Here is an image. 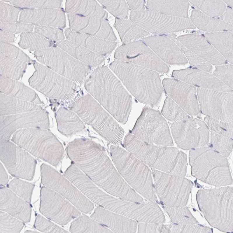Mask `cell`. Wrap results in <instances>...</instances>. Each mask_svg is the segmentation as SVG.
Returning a JSON list of instances; mask_svg holds the SVG:
<instances>
[{
	"instance_id": "f1b7e54d",
	"label": "cell",
	"mask_w": 233,
	"mask_h": 233,
	"mask_svg": "<svg viewBox=\"0 0 233 233\" xmlns=\"http://www.w3.org/2000/svg\"><path fill=\"white\" fill-rule=\"evenodd\" d=\"M0 93L38 104L43 102L35 91L17 80L0 76Z\"/></svg>"
},
{
	"instance_id": "03108f58",
	"label": "cell",
	"mask_w": 233,
	"mask_h": 233,
	"mask_svg": "<svg viewBox=\"0 0 233 233\" xmlns=\"http://www.w3.org/2000/svg\"><path fill=\"white\" fill-rule=\"evenodd\" d=\"M25 233H38V232L31 230H27L25 232Z\"/></svg>"
},
{
	"instance_id": "3957f363",
	"label": "cell",
	"mask_w": 233,
	"mask_h": 233,
	"mask_svg": "<svg viewBox=\"0 0 233 233\" xmlns=\"http://www.w3.org/2000/svg\"><path fill=\"white\" fill-rule=\"evenodd\" d=\"M109 67L139 101L152 107L159 103L164 90L157 71L118 60L111 62Z\"/></svg>"
},
{
	"instance_id": "9f6ffc18",
	"label": "cell",
	"mask_w": 233,
	"mask_h": 233,
	"mask_svg": "<svg viewBox=\"0 0 233 233\" xmlns=\"http://www.w3.org/2000/svg\"><path fill=\"white\" fill-rule=\"evenodd\" d=\"M138 233H161L169 232L168 227L163 224L139 222L138 225Z\"/></svg>"
},
{
	"instance_id": "816d5d0a",
	"label": "cell",
	"mask_w": 233,
	"mask_h": 233,
	"mask_svg": "<svg viewBox=\"0 0 233 233\" xmlns=\"http://www.w3.org/2000/svg\"><path fill=\"white\" fill-rule=\"evenodd\" d=\"M21 9L0 0V22L5 23L17 22Z\"/></svg>"
},
{
	"instance_id": "b9f144b4",
	"label": "cell",
	"mask_w": 233,
	"mask_h": 233,
	"mask_svg": "<svg viewBox=\"0 0 233 233\" xmlns=\"http://www.w3.org/2000/svg\"><path fill=\"white\" fill-rule=\"evenodd\" d=\"M211 146L215 151L228 157L233 149V139L211 131Z\"/></svg>"
},
{
	"instance_id": "836d02e7",
	"label": "cell",
	"mask_w": 233,
	"mask_h": 233,
	"mask_svg": "<svg viewBox=\"0 0 233 233\" xmlns=\"http://www.w3.org/2000/svg\"><path fill=\"white\" fill-rule=\"evenodd\" d=\"M190 18L196 27L203 31L211 32L233 31V25L218 18L208 16L197 9L192 11Z\"/></svg>"
},
{
	"instance_id": "db71d44e",
	"label": "cell",
	"mask_w": 233,
	"mask_h": 233,
	"mask_svg": "<svg viewBox=\"0 0 233 233\" xmlns=\"http://www.w3.org/2000/svg\"><path fill=\"white\" fill-rule=\"evenodd\" d=\"M34 227L44 233H68L67 231L59 227L40 215L36 217L34 224Z\"/></svg>"
},
{
	"instance_id": "11a10c76",
	"label": "cell",
	"mask_w": 233,
	"mask_h": 233,
	"mask_svg": "<svg viewBox=\"0 0 233 233\" xmlns=\"http://www.w3.org/2000/svg\"><path fill=\"white\" fill-rule=\"evenodd\" d=\"M0 29L13 34H21L32 32L34 30V25L21 22L5 23L0 22Z\"/></svg>"
},
{
	"instance_id": "44dd1931",
	"label": "cell",
	"mask_w": 233,
	"mask_h": 233,
	"mask_svg": "<svg viewBox=\"0 0 233 233\" xmlns=\"http://www.w3.org/2000/svg\"><path fill=\"white\" fill-rule=\"evenodd\" d=\"M176 40L211 64L218 66L227 62L204 36L186 34L178 36Z\"/></svg>"
},
{
	"instance_id": "d6986e66",
	"label": "cell",
	"mask_w": 233,
	"mask_h": 233,
	"mask_svg": "<svg viewBox=\"0 0 233 233\" xmlns=\"http://www.w3.org/2000/svg\"><path fill=\"white\" fill-rule=\"evenodd\" d=\"M70 28L73 31L101 39L115 41L112 27L105 19L74 14H67Z\"/></svg>"
},
{
	"instance_id": "9c48e42d",
	"label": "cell",
	"mask_w": 233,
	"mask_h": 233,
	"mask_svg": "<svg viewBox=\"0 0 233 233\" xmlns=\"http://www.w3.org/2000/svg\"><path fill=\"white\" fill-rule=\"evenodd\" d=\"M146 143L166 146L174 145L168 123L158 110L145 106L130 132Z\"/></svg>"
},
{
	"instance_id": "bcb514c9",
	"label": "cell",
	"mask_w": 233,
	"mask_h": 233,
	"mask_svg": "<svg viewBox=\"0 0 233 233\" xmlns=\"http://www.w3.org/2000/svg\"><path fill=\"white\" fill-rule=\"evenodd\" d=\"M24 222L4 211L0 212V233H19Z\"/></svg>"
},
{
	"instance_id": "ab89813d",
	"label": "cell",
	"mask_w": 233,
	"mask_h": 233,
	"mask_svg": "<svg viewBox=\"0 0 233 233\" xmlns=\"http://www.w3.org/2000/svg\"><path fill=\"white\" fill-rule=\"evenodd\" d=\"M195 8L206 15L218 18L226 9L225 3L222 0H189Z\"/></svg>"
},
{
	"instance_id": "5b68a950",
	"label": "cell",
	"mask_w": 233,
	"mask_h": 233,
	"mask_svg": "<svg viewBox=\"0 0 233 233\" xmlns=\"http://www.w3.org/2000/svg\"><path fill=\"white\" fill-rule=\"evenodd\" d=\"M69 108L107 141L116 146L121 143L124 129L90 95L81 97Z\"/></svg>"
},
{
	"instance_id": "7dc6e473",
	"label": "cell",
	"mask_w": 233,
	"mask_h": 233,
	"mask_svg": "<svg viewBox=\"0 0 233 233\" xmlns=\"http://www.w3.org/2000/svg\"><path fill=\"white\" fill-rule=\"evenodd\" d=\"M175 42L184 53L192 68L209 73L212 71V64L188 49L178 41L176 40Z\"/></svg>"
},
{
	"instance_id": "2e32d148",
	"label": "cell",
	"mask_w": 233,
	"mask_h": 233,
	"mask_svg": "<svg viewBox=\"0 0 233 233\" xmlns=\"http://www.w3.org/2000/svg\"><path fill=\"white\" fill-rule=\"evenodd\" d=\"M50 127L48 113L38 104L26 111L0 116V137L8 139L20 129L30 128L48 129Z\"/></svg>"
},
{
	"instance_id": "8fae6325",
	"label": "cell",
	"mask_w": 233,
	"mask_h": 233,
	"mask_svg": "<svg viewBox=\"0 0 233 233\" xmlns=\"http://www.w3.org/2000/svg\"><path fill=\"white\" fill-rule=\"evenodd\" d=\"M130 20L149 33L162 35L195 27L189 18L172 16L146 9L132 11Z\"/></svg>"
},
{
	"instance_id": "f546056e",
	"label": "cell",
	"mask_w": 233,
	"mask_h": 233,
	"mask_svg": "<svg viewBox=\"0 0 233 233\" xmlns=\"http://www.w3.org/2000/svg\"><path fill=\"white\" fill-rule=\"evenodd\" d=\"M56 45L73 57L90 67L99 65L105 60L103 56L68 40L57 42Z\"/></svg>"
},
{
	"instance_id": "74e56055",
	"label": "cell",
	"mask_w": 233,
	"mask_h": 233,
	"mask_svg": "<svg viewBox=\"0 0 233 233\" xmlns=\"http://www.w3.org/2000/svg\"><path fill=\"white\" fill-rule=\"evenodd\" d=\"M28 64L18 59L0 57V76L18 80L25 73Z\"/></svg>"
},
{
	"instance_id": "7402d4cb",
	"label": "cell",
	"mask_w": 233,
	"mask_h": 233,
	"mask_svg": "<svg viewBox=\"0 0 233 233\" xmlns=\"http://www.w3.org/2000/svg\"><path fill=\"white\" fill-rule=\"evenodd\" d=\"M19 22L33 25L50 26L64 29L66 26V17L61 9L27 8L21 10Z\"/></svg>"
},
{
	"instance_id": "681fc988",
	"label": "cell",
	"mask_w": 233,
	"mask_h": 233,
	"mask_svg": "<svg viewBox=\"0 0 233 233\" xmlns=\"http://www.w3.org/2000/svg\"><path fill=\"white\" fill-rule=\"evenodd\" d=\"M0 57L18 59L28 64L31 61L30 58L21 50L9 43L1 41Z\"/></svg>"
},
{
	"instance_id": "60d3db41",
	"label": "cell",
	"mask_w": 233,
	"mask_h": 233,
	"mask_svg": "<svg viewBox=\"0 0 233 233\" xmlns=\"http://www.w3.org/2000/svg\"><path fill=\"white\" fill-rule=\"evenodd\" d=\"M161 114L170 122L180 121L190 117L178 104L167 96L161 110Z\"/></svg>"
},
{
	"instance_id": "4fadbf2b",
	"label": "cell",
	"mask_w": 233,
	"mask_h": 233,
	"mask_svg": "<svg viewBox=\"0 0 233 233\" xmlns=\"http://www.w3.org/2000/svg\"><path fill=\"white\" fill-rule=\"evenodd\" d=\"M27 151L8 139L0 137V159L13 176L29 181L34 176L36 160Z\"/></svg>"
},
{
	"instance_id": "f35d334b",
	"label": "cell",
	"mask_w": 233,
	"mask_h": 233,
	"mask_svg": "<svg viewBox=\"0 0 233 233\" xmlns=\"http://www.w3.org/2000/svg\"><path fill=\"white\" fill-rule=\"evenodd\" d=\"M18 44L23 49L35 51L52 47L53 43L36 33L29 32L20 34Z\"/></svg>"
},
{
	"instance_id": "91938a15",
	"label": "cell",
	"mask_w": 233,
	"mask_h": 233,
	"mask_svg": "<svg viewBox=\"0 0 233 233\" xmlns=\"http://www.w3.org/2000/svg\"><path fill=\"white\" fill-rule=\"evenodd\" d=\"M126 1L128 6L132 11L146 9V2L145 0H127Z\"/></svg>"
},
{
	"instance_id": "c3c4849f",
	"label": "cell",
	"mask_w": 233,
	"mask_h": 233,
	"mask_svg": "<svg viewBox=\"0 0 233 233\" xmlns=\"http://www.w3.org/2000/svg\"><path fill=\"white\" fill-rule=\"evenodd\" d=\"M205 122L211 131L233 139V122H229L206 116Z\"/></svg>"
},
{
	"instance_id": "52a82bcc",
	"label": "cell",
	"mask_w": 233,
	"mask_h": 233,
	"mask_svg": "<svg viewBox=\"0 0 233 233\" xmlns=\"http://www.w3.org/2000/svg\"><path fill=\"white\" fill-rule=\"evenodd\" d=\"M123 146L125 149L151 168L170 174L175 165L179 150L172 146L148 143L129 132Z\"/></svg>"
},
{
	"instance_id": "6da1fadb",
	"label": "cell",
	"mask_w": 233,
	"mask_h": 233,
	"mask_svg": "<svg viewBox=\"0 0 233 233\" xmlns=\"http://www.w3.org/2000/svg\"><path fill=\"white\" fill-rule=\"evenodd\" d=\"M69 158L93 182L120 199L136 201L138 194L119 173L99 144L87 138H78L66 149Z\"/></svg>"
},
{
	"instance_id": "d590c367",
	"label": "cell",
	"mask_w": 233,
	"mask_h": 233,
	"mask_svg": "<svg viewBox=\"0 0 233 233\" xmlns=\"http://www.w3.org/2000/svg\"><path fill=\"white\" fill-rule=\"evenodd\" d=\"M114 26L117 30L121 41L126 43L143 38L150 33L130 20L116 18Z\"/></svg>"
},
{
	"instance_id": "7bdbcfd3",
	"label": "cell",
	"mask_w": 233,
	"mask_h": 233,
	"mask_svg": "<svg viewBox=\"0 0 233 233\" xmlns=\"http://www.w3.org/2000/svg\"><path fill=\"white\" fill-rule=\"evenodd\" d=\"M62 1L53 0H10L9 3L21 9L52 8L61 9Z\"/></svg>"
},
{
	"instance_id": "484cf974",
	"label": "cell",
	"mask_w": 233,
	"mask_h": 233,
	"mask_svg": "<svg viewBox=\"0 0 233 233\" xmlns=\"http://www.w3.org/2000/svg\"><path fill=\"white\" fill-rule=\"evenodd\" d=\"M27 202L10 189L5 187L0 189V209L11 216L22 221L29 222L31 207Z\"/></svg>"
},
{
	"instance_id": "d4e9b609",
	"label": "cell",
	"mask_w": 233,
	"mask_h": 233,
	"mask_svg": "<svg viewBox=\"0 0 233 233\" xmlns=\"http://www.w3.org/2000/svg\"><path fill=\"white\" fill-rule=\"evenodd\" d=\"M90 217L113 232L134 233L137 231V221L99 206L95 209Z\"/></svg>"
},
{
	"instance_id": "6125c7cd",
	"label": "cell",
	"mask_w": 233,
	"mask_h": 233,
	"mask_svg": "<svg viewBox=\"0 0 233 233\" xmlns=\"http://www.w3.org/2000/svg\"><path fill=\"white\" fill-rule=\"evenodd\" d=\"M0 41L10 43L14 42L15 35L11 33L0 29Z\"/></svg>"
},
{
	"instance_id": "4dcf8cb0",
	"label": "cell",
	"mask_w": 233,
	"mask_h": 233,
	"mask_svg": "<svg viewBox=\"0 0 233 233\" xmlns=\"http://www.w3.org/2000/svg\"><path fill=\"white\" fill-rule=\"evenodd\" d=\"M55 116L59 131L70 136L82 131L85 126L79 117L73 111L64 107L59 108Z\"/></svg>"
},
{
	"instance_id": "d6a6232c",
	"label": "cell",
	"mask_w": 233,
	"mask_h": 233,
	"mask_svg": "<svg viewBox=\"0 0 233 233\" xmlns=\"http://www.w3.org/2000/svg\"><path fill=\"white\" fill-rule=\"evenodd\" d=\"M146 2L148 9L170 16L189 18V1L148 0Z\"/></svg>"
},
{
	"instance_id": "94428289",
	"label": "cell",
	"mask_w": 233,
	"mask_h": 233,
	"mask_svg": "<svg viewBox=\"0 0 233 233\" xmlns=\"http://www.w3.org/2000/svg\"><path fill=\"white\" fill-rule=\"evenodd\" d=\"M221 20L233 25V10L230 7H227L225 11L218 18Z\"/></svg>"
},
{
	"instance_id": "e0dca14e",
	"label": "cell",
	"mask_w": 233,
	"mask_h": 233,
	"mask_svg": "<svg viewBox=\"0 0 233 233\" xmlns=\"http://www.w3.org/2000/svg\"><path fill=\"white\" fill-rule=\"evenodd\" d=\"M114 58L117 60L132 63L157 72L167 73L169 69L142 41L125 43L115 50Z\"/></svg>"
},
{
	"instance_id": "f6af8a7d",
	"label": "cell",
	"mask_w": 233,
	"mask_h": 233,
	"mask_svg": "<svg viewBox=\"0 0 233 233\" xmlns=\"http://www.w3.org/2000/svg\"><path fill=\"white\" fill-rule=\"evenodd\" d=\"M109 13L118 19H127L129 6L125 0L98 1Z\"/></svg>"
},
{
	"instance_id": "30bf717a",
	"label": "cell",
	"mask_w": 233,
	"mask_h": 233,
	"mask_svg": "<svg viewBox=\"0 0 233 233\" xmlns=\"http://www.w3.org/2000/svg\"><path fill=\"white\" fill-rule=\"evenodd\" d=\"M34 54L43 64L75 82H82L91 70L90 66L56 45L34 51Z\"/></svg>"
},
{
	"instance_id": "be15d7a7",
	"label": "cell",
	"mask_w": 233,
	"mask_h": 233,
	"mask_svg": "<svg viewBox=\"0 0 233 233\" xmlns=\"http://www.w3.org/2000/svg\"><path fill=\"white\" fill-rule=\"evenodd\" d=\"M0 184L1 186H4L7 184L8 182V177L6 172L2 164L0 163Z\"/></svg>"
},
{
	"instance_id": "f5cc1de1",
	"label": "cell",
	"mask_w": 233,
	"mask_h": 233,
	"mask_svg": "<svg viewBox=\"0 0 233 233\" xmlns=\"http://www.w3.org/2000/svg\"><path fill=\"white\" fill-rule=\"evenodd\" d=\"M213 74L232 89L233 87V66L223 64L216 66Z\"/></svg>"
},
{
	"instance_id": "277c9868",
	"label": "cell",
	"mask_w": 233,
	"mask_h": 233,
	"mask_svg": "<svg viewBox=\"0 0 233 233\" xmlns=\"http://www.w3.org/2000/svg\"><path fill=\"white\" fill-rule=\"evenodd\" d=\"M110 153L117 170L137 193L148 201H157L152 171L149 166L127 150L111 145Z\"/></svg>"
},
{
	"instance_id": "9a60e30c",
	"label": "cell",
	"mask_w": 233,
	"mask_h": 233,
	"mask_svg": "<svg viewBox=\"0 0 233 233\" xmlns=\"http://www.w3.org/2000/svg\"><path fill=\"white\" fill-rule=\"evenodd\" d=\"M196 92L200 112L214 119L233 122V93L197 87Z\"/></svg>"
},
{
	"instance_id": "7a4b0ae2",
	"label": "cell",
	"mask_w": 233,
	"mask_h": 233,
	"mask_svg": "<svg viewBox=\"0 0 233 233\" xmlns=\"http://www.w3.org/2000/svg\"><path fill=\"white\" fill-rule=\"evenodd\" d=\"M85 87L118 121L125 124L131 110V96L106 66L98 67L86 79Z\"/></svg>"
},
{
	"instance_id": "1f68e13d",
	"label": "cell",
	"mask_w": 233,
	"mask_h": 233,
	"mask_svg": "<svg viewBox=\"0 0 233 233\" xmlns=\"http://www.w3.org/2000/svg\"><path fill=\"white\" fill-rule=\"evenodd\" d=\"M66 12L69 14L106 20L107 13L96 1L66 0Z\"/></svg>"
},
{
	"instance_id": "83f0119b",
	"label": "cell",
	"mask_w": 233,
	"mask_h": 233,
	"mask_svg": "<svg viewBox=\"0 0 233 233\" xmlns=\"http://www.w3.org/2000/svg\"><path fill=\"white\" fill-rule=\"evenodd\" d=\"M191 166L192 173L194 176L204 178L214 169L229 165L227 158L212 148L202 154Z\"/></svg>"
},
{
	"instance_id": "8d00e7d4",
	"label": "cell",
	"mask_w": 233,
	"mask_h": 233,
	"mask_svg": "<svg viewBox=\"0 0 233 233\" xmlns=\"http://www.w3.org/2000/svg\"><path fill=\"white\" fill-rule=\"evenodd\" d=\"M69 231L72 233H113L108 228L84 213L73 220L71 224Z\"/></svg>"
},
{
	"instance_id": "603a6c76",
	"label": "cell",
	"mask_w": 233,
	"mask_h": 233,
	"mask_svg": "<svg viewBox=\"0 0 233 233\" xmlns=\"http://www.w3.org/2000/svg\"><path fill=\"white\" fill-rule=\"evenodd\" d=\"M172 76L195 87L225 92L232 89L210 73L192 68L174 70Z\"/></svg>"
},
{
	"instance_id": "680465c9",
	"label": "cell",
	"mask_w": 233,
	"mask_h": 233,
	"mask_svg": "<svg viewBox=\"0 0 233 233\" xmlns=\"http://www.w3.org/2000/svg\"><path fill=\"white\" fill-rule=\"evenodd\" d=\"M211 146L208 145L202 147H197L190 150L189 163L191 166L196 160L203 153L212 149Z\"/></svg>"
},
{
	"instance_id": "ffe728a7",
	"label": "cell",
	"mask_w": 233,
	"mask_h": 233,
	"mask_svg": "<svg viewBox=\"0 0 233 233\" xmlns=\"http://www.w3.org/2000/svg\"><path fill=\"white\" fill-rule=\"evenodd\" d=\"M142 41L164 63L174 65L185 64L188 62L179 47L166 35L145 37Z\"/></svg>"
},
{
	"instance_id": "8992f818",
	"label": "cell",
	"mask_w": 233,
	"mask_h": 233,
	"mask_svg": "<svg viewBox=\"0 0 233 233\" xmlns=\"http://www.w3.org/2000/svg\"><path fill=\"white\" fill-rule=\"evenodd\" d=\"M11 140L32 155L56 167L64 153L63 146L48 129L30 128L19 129Z\"/></svg>"
},
{
	"instance_id": "e7e4bbea",
	"label": "cell",
	"mask_w": 233,
	"mask_h": 233,
	"mask_svg": "<svg viewBox=\"0 0 233 233\" xmlns=\"http://www.w3.org/2000/svg\"><path fill=\"white\" fill-rule=\"evenodd\" d=\"M223 2L226 4L230 6L233 7V0H223Z\"/></svg>"
},
{
	"instance_id": "f907efd6",
	"label": "cell",
	"mask_w": 233,
	"mask_h": 233,
	"mask_svg": "<svg viewBox=\"0 0 233 233\" xmlns=\"http://www.w3.org/2000/svg\"><path fill=\"white\" fill-rule=\"evenodd\" d=\"M34 32L52 41L57 42L65 39L63 30L60 28L50 26L36 25Z\"/></svg>"
},
{
	"instance_id": "ac0fdd59",
	"label": "cell",
	"mask_w": 233,
	"mask_h": 233,
	"mask_svg": "<svg viewBox=\"0 0 233 233\" xmlns=\"http://www.w3.org/2000/svg\"><path fill=\"white\" fill-rule=\"evenodd\" d=\"M162 85L168 96L188 115H195L200 112L195 87L174 78H165Z\"/></svg>"
},
{
	"instance_id": "7c38bea8",
	"label": "cell",
	"mask_w": 233,
	"mask_h": 233,
	"mask_svg": "<svg viewBox=\"0 0 233 233\" xmlns=\"http://www.w3.org/2000/svg\"><path fill=\"white\" fill-rule=\"evenodd\" d=\"M41 182L44 186L61 195L83 213L92 212L94 208L93 203L64 175L44 163L41 166Z\"/></svg>"
},
{
	"instance_id": "4316f807",
	"label": "cell",
	"mask_w": 233,
	"mask_h": 233,
	"mask_svg": "<svg viewBox=\"0 0 233 233\" xmlns=\"http://www.w3.org/2000/svg\"><path fill=\"white\" fill-rule=\"evenodd\" d=\"M64 34L67 40L76 43L102 56L111 53L115 48L117 43L93 36L76 32L66 28Z\"/></svg>"
},
{
	"instance_id": "e575fe53",
	"label": "cell",
	"mask_w": 233,
	"mask_h": 233,
	"mask_svg": "<svg viewBox=\"0 0 233 233\" xmlns=\"http://www.w3.org/2000/svg\"><path fill=\"white\" fill-rule=\"evenodd\" d=\"M204 36L227 61L232 64L233 34L231 31L210 32L205 34Z\"/></svg>"
},
{
	"instance_id": "6f0895ef",
	"label": "cell",
	"mask_w": 233,
	"mask_h": 233,
	"mask_svg": "<svg viewBox=\"0 0 233 233\" xmlns=\"http://www.w3.org/2000/svg\"><path fill=\"white\" fill-rule=\"evenodd\" d=\"M187 156L182 151H179L174 167L169 174L176 176H184L186 172Z\"/></svg>"
},
{
	"instance_id": "5bb4252c",
	"label": "cell",
	"mask_w": 233,
	"mask_h": 233,
	"mask_svg": "<svg viewBox=\"0 0 233 233\" xmlns=\"http://www.w3.org/2000/svg\"><path fill=\"white\" fill-rule=\"evenodd\" d=\"M39 211L48 219L62 225L81 215V212L65 198L45 186L41 189Z\"/></svg>"
},
{
	"instance_id": "ba28073f",
	"label": "cell",
	"mask_w": 233,
	"mask_h": 233,
	"mask_svg": "<svg viewBox=\"0 0 233 233\" xmlns=\"http://www.w3.org/2000/svg\"><path fill=\"white\" fill-rule=\"evenodd\" d=\"M32 62L35 71L29 79L30 86L51 99L65 101L75 95L77 90L75 82L43 64Z\"/></svg>"
},
{
	"instance_id": "cb8c5ba5",
	"label": "cell",
	"mask_w": 233,
	"mask_h": 233,
	"mask_svg": "<svg viewBox=\"0 0 233 233\" xmlns=\"http://www.w3.org/2000/svg\"><path fill=\"white\" fill-rule=\"evenodd\" d=\"M170 125L173 137L178 147L187 150L199 147L200 136L196 118L190 116L170 122Z\"/></svg>"
},
{
	"instance_id": "ee69618b",
	"label": "cell",
	"mask_w": 233,
	"mask_h": 233,
	"mask_svg": "<svg viewBox=\"0 0 233 233\" xmlns=\"http://www.w3.org/2000/svg\"><path fill=\"white\" fill-rule=\"evenodd\" d=\"M35 187L34 184L21 180L13 178L9 183L8 187L19 197L30 203Z\"/></svg>"
}]
</instances>
